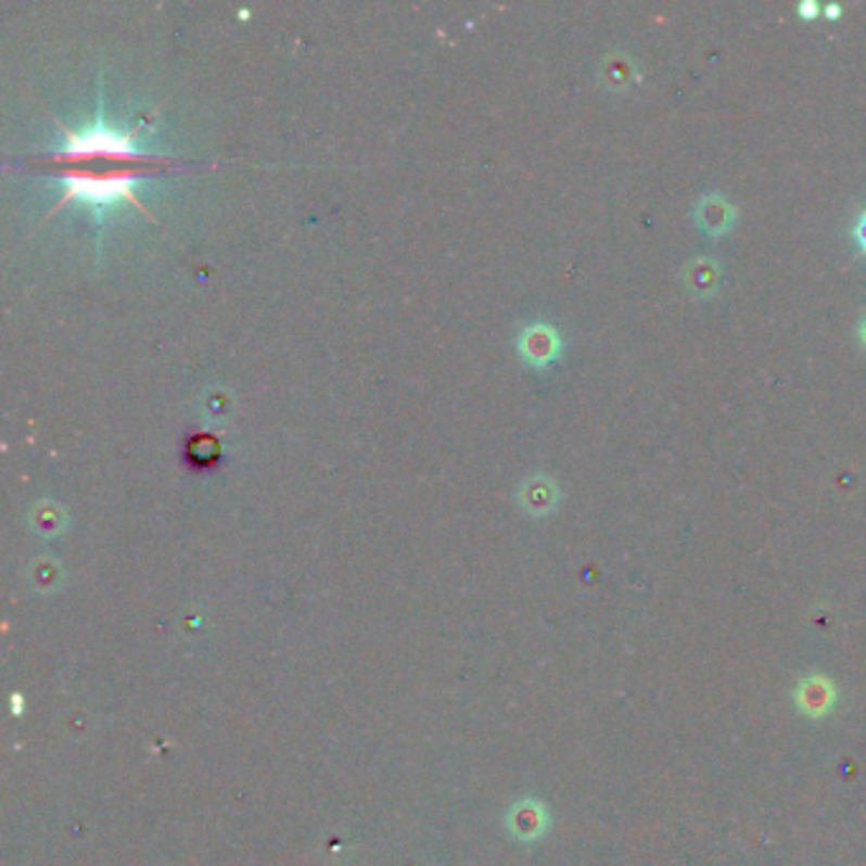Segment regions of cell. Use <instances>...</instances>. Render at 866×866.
Segmentation results:
<instances>
[{
    "mask_svg": "<svg viewBox=\"0 0 866 866\" xmlns=\"http://www.w3.org/2000/svg\"><path fill=\"white\" fill-rule=\"evenodd\" d=\"M66 136L59 151L43 155L41 161L51 163L54 168L62 166H89V163L104 161L107 166H158L170 168L176 161L161 158L145 151H138L136 130H115L104 123H94L89 130H72L59 123Z\"/></svg>",
    "mask_w": 866,
    "mask_h": 866,
    "instance_id": "1",
    "label": "cell"
},
{
    "mask_svg": "<svg viewBox=\"0 0 866 866\" xmlns=\"http://www.w3.org/2000/svg\"><path fill=\"white\" fill-rule=\"evenodd\" d=\"M155 170H166L158 166H62L56 168L59 183H64V193L59 199V206H64L69 199H81L89 206H94L97 212H102L104 206L115 204V201L125 199L132 206L143 208L140 199L136 196V186L140 178L155 174Z\"/></svg>",
    "mask_w": 866,
    "mask_h": 866,
    "instance_id": "2",
    "label": "cell"
},
{
    "mask_svg": "<svg viewBox=\"0 0 866 866\" xmlns=\"http://www.w3.org/2000/svg\"><path fill=\"white\" fill-rule=\"evenodd\" d=\"M836 699H839V689L831 678L824 674H811L798 682L793 701L795 709L808 719H824L833 712Z\"/></svg>",
    "mask_w": 866,
    "mask_h": 866,
    "instance_id": "3",
    "label": "cell"
},
{
    "mask_svg": "<svg viewBox=\"0 0 866 866\" xmlns=\"http://www.w3.org/2000/svg\"><path fill=\"white\" fill-rule=\"evenodd\" d=\"M506 826H509L513 839L524 843L539 841L542 836L549 831L547 805L536 801V798H526V801L513 803L509 816H506Z\"/></svg>",
    "mask_w": 866,
    "mask_h": 866,
    "instance_id": "4",
    "label": "cell"
},
{
    "mask_svg": "<svg viewBox=\"0 0 866 866\" xmlns=\"http://www.w3.org/2000/svg\"><path fill=\"white\" fill-rule=\"evenodd\" d=\"M722 265L712 257H693L684 265L682 280L686 290L697 297L714 295L722 285Z\"/></svg>",
    "mask_w": 866,
    "mask_h": 866,
    "instance_id": "5",
    "label": "cell"
},
{
    "mask_svg": "<svg viewBox=\"0 0 866 866\" xmlns=\"http://www.w3.org/2000/svg\"><path fill=\"white\" fill-rule=\"evenodd\" d=\"M693 214H697L699 227L709 231V234H724V231L731 229L737 216L735 206L724 196H719V193H706L697 204V212Z\"/></svg>",
    "mask_w": 866,
    "mask_h": 866,
    "instance_id": "6",
    "label": "cell"
},
{
    "mask_svg": "<svg viewBox=\"0 0 866 866\" xmlns=\"http://www.w3.org/2000/svg\"><path fill=\"white\" fill-rule=\"evenodd\" d=\"M640 81V69L636 64V59L625 56V54H612L602 62V85L610 89H617V92H625V89H633Z\"/></svg>",
    "mask_w": 866,
    "mask_h": 866,
    "instance_id": "7",
    "label": "cell"
},
{
    "mask_svg": "<svg viewBox=\"0 0 866 866\" xmlns=\"http://www.w3.org/2000/svg\"><path fill=\"white\" fill-rule=\"evenodd\" d=\"M521 351H524L528 361L534 364H547L557 356L559 351V339L557 333L547 326H534L526 328L524 339H521Z\"/></svg>",
    "mask_w": 866,
    "mask_h": 866,
    "instance_id": "8",
    "label": "cell"
},
{
    "mask_svg": "<svg viewBox=\"0 0 866 866\" xmlns=\"http://www.w3.org/2000/svg\"><path fill=\"white\" fill-rule=\"evenodd\" d=\"M854 237H856L858 246H862V250H866V212L858 216V221H856V227H854Z\"/></svg>",
    "mask_w": 866,
    "mask_h": 866,
    "instance_id": "9",
    "label": "cell"
},
{
    "mask_svg": "<svg viewBox=\"0 0 866 866\" xmlns=\"http://www.w3.org/2000/svg\"><path fill=\"white\" fill-rule=\"evenodd\" d=\"M798 11H801V16H805V18H813V16H816V13H818L820 9H818L816 3H811V0H805V3H801V9H798Z\"/></svg>",
    "mask_w": 866,
    "mask_h": 866,
    "instance_id": "10",
    "label": "cell"
},
{
    "mask_svg": "<svg viewBox=\"0 0 866 866\" xmlns=\"http://www.w3.org/2000/svg\"><path fill=\"white\" fill-rule=\"evenodd\" d=\"M824 13H826V16H831V18H833V16H839L841 9H839V5H833V3H831V5H826Z\"/></svg>",
    "mask_w": 866,
    "mask_h": 866,
    "instance_id": "11",
    "label": "cell"
},
{
    "mask_svg": "<svg viewBox=\"0 0 866 866\" xmlns=\"http://www.w3.org/2000/svg\"><path fill=\"white\" fill-rule=\"evenodd\" d=\"M862 341H864V346H866V318L862 320Z\"/></svg>",
    "mask_w": 866,
    "mask_h": 866,
    "instance_id": "12",
    "label": "cell"
}]
</instances>
